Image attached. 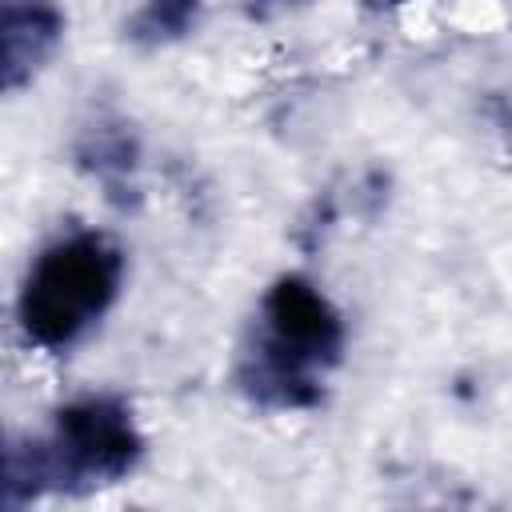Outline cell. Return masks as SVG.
<instances>
[{
	"label": "cell",
	"instance_id": "cell-3",
	"mask_svg": "<svg viewBox=\"0 0 512 512\" xmlns=\"http://www.w3.org/2000/svg\"><path fill=\"white\" fill-rule=\"evenodd\" d=\"M128 256L124 244L104 228H72L52 236L28 264L16 292L20 336L64 356L112 312L124 292Z\"/></svg>",
	"mask_w": 512,
	"mask_h": 512
},
{
	"label": "cell",
	"instance_id": "cell-6",
	"mask_svg": "<svg viewBox=\"0 0 512 512\" xmlns=\"http://www.w3.org/2000/svg\"><path fill=\"white\" fill-rule=\"evenodd\" d=\"M204 0H140L124 20V40L136 48H168L196 32Z\"/></svg>",
	"mask_w": 512,
	"mask_h": 512
},
{
	"label": "cell",
	"instance_id": "cell-1",
	"mask_svg": "<svg viewBox=\"0 0 512 512\" xmlns=\"http://www.w3.org/2000/svg\"><path fill=\"white\" fill-rule=\"evenodd\" d=\"M344 352L348 324L332 296L304 272H280L240 336L232 384L260 412H312Z\"/></svg>",
	"mask_w": 512,
	"mask_h": 512
},
{
	"label": "cell",
	"instance_id": "cell-4",
	"mask_svg": "<svg viewBox=\"0 0 512 512\" xmlns=\"http://www.w3.org/2000/svg\"><path fill=\"white\" fill-rule=\"evenodd\" d=\"M64 32H68V16L60 12L56 0H0L4 92L28 88L64 44Z\"/></svg>",
	"mask_w": 512,
	"mask_h": 512
},
{
	"label": "cell",
	"instance_id": "cell-5",
	"mask_svg": "<svg viewBox=\"0 0 512 512\" xmlns=\"http://www.w3.org/2000/svg\"><path fill=\"white\" fill-rule=\"evenodd\" d=\"M72 156H76V168L88 172L104 196L120 208L136 204L140 196V184H136V172H140V140L132 132V124L116 112H96L80 132H76V144H72Z\"/></svg>",
	"mask_w": 512,
	"mask_h": 512
},
{
	"label": "cell",
	"instance_id": "cell-2",
	"mask_svg": "<svg viewBox=\"0 0 512 512\" xmlns=\"http://www.w3.org/2000/svg\"><path fill=\"white\" fill-rule=\"evenodd\" d=\"M144 432L120 392L64 400L44 432L12 436L4 448V508L44 496H88L128 480L144 460Z\"/></svg>",
	"mask_w": 512,
	"mask_h": 512
},
{
	"label": "cell",
	"instance_id": "cell-7",
	"mask_svg": "<svg viewBox=\"0 0 512 512\" xmlns=\"http://www.w3.org/2000/svg\"><path fill=\"white\" fill-rule=\"evenodd\" d=\"M296 4H308V0H248V12L252 16H268L276 8H296ZM356 4L368 8V12H388V8H400L408 0H356Z\"/></svg>",
	"mask_w": 512,
	"mask_h": 512
}]
</instances>
